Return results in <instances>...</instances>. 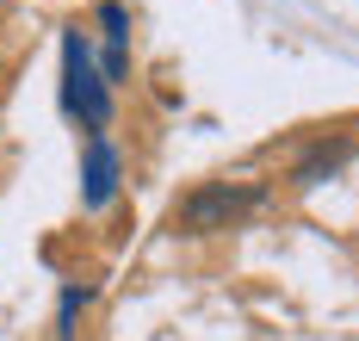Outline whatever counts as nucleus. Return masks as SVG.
<instances>
[{"instance_id":"4","label":"nucleus","mask_w":359,"mask_h":341,"mask_svg":"<svg viewBox=\"0 0 359 341\" xmlns=\"http://www.w3.org/2000/svg\"><path fill=\"white\" fill-rule=\"evenodd\" d=\"M353 149H359V137H334V143L323 137L316 149L297 161V174H291V180H297V187H316V180H323V174H334V168H341V161H347Z\"/></svg>"},{"instance_id":"2","label":"nucleus","mask_w":359,"mask_h":341,"mask_svg":"<svg viewBox=\"0 0 359 341\" xmlns=\"http://www.w3.org/2000/svg\"><path fill=\"white\" fill-rule=\"evenodd\" d=\"M62 100H69V112H81V124L87 131H100L111 118V100H106V81L93 75V62H87V44L74 38H62Z\"/></svg>"},{"instance_id":"1","label":"nucleus","mask_w":359,"mask_h":341,"mask_svg":"<svg viewBox=\"0 0 359 341\" xmlns=\"http://www.w3.org/2000/svg\"><path fill=\"white\" fill-rule=\"evenodd\" d=\"M266 192L260 187H229V180H205V187H192L186 199H180L174 224L192 229V236H211V229H236L242 218H248L254 205H260Z\"/></svg>"},{"instance_id":"3","label":"nucleus","mask_w":359,"mask_h":341,"mask_svg":"<svg viewBox=\"0 0 359 341\" xmlns=\"http://www.w3.org/2000/svg\"><path fill=\"white\" fill-rule=\"evenodd\" d=\"M111 192H118V155H111L106 137H93L87 143V168H81V199L100 211V205H111Z\"/></svg>"}]
</instances>
